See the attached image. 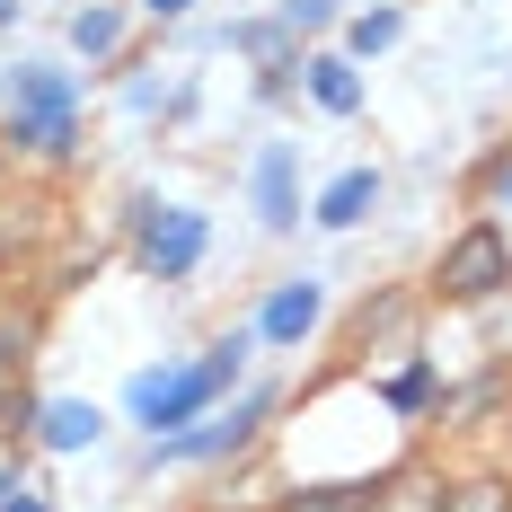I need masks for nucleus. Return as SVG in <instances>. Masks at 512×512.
<instances>
[{
	"label": "nucleus",
	"mask_w": 512,
	"mask_h": 512,
	"mask_svg": "<svg viewBox=\"0 0 512 512\" xmlns=\"http://www.w3.org/2000/svg\"><path fill=\"white\" fill-rule=\"evenodd\" d=\"M204 248H212V221L195 204H159V195L133 204V265H142L151 283H186V274L204 265Z\"/></svg>",
	"instance_id": "obj_4"
},
{
	"label": "nucleus",
	"mask_w": 512,
	"mask_h": 512,
	"mask_svg": "<svg viewBox=\"0 0 512 512\" xmlns=\"http://www.w3.org/2000/svg\"><path fill=\"white\" fill-rule=\"evenodd\" d=\"M71 53L115 62V53H124V9H115V0H80V9H71Z\"/></svg>",
	"instance_id": "obj_12"
},
{
	"label": "nucleus",
	"mask_w": 512,
	"mask_h": 512,
	"mask_svg": "<svg viewBox=\"0 0 512 512\" xmlns=\"http://www.w3.org/2000/svg\"><path fill=\"white\" fill-rule=\"evenodd\" d=\"M380 495V477H354V486H301V495H283L274 512H371Z\"/></svg>",
	"instance_id": "obj_15"
},
{
	"label": "nucleus",
	"mask_w": 512,
	"mask_h": 512,
	"mask_svg": "<svg viewBox=\"0 0 512 512\" xmlns=\"http://www.w3.org/2000/svg\"><path fill=\"white\" fill-rule=\"evenodd\" d=\"M9 486H18V477H0V495H9Z\"/></svg>",
	"instance_id": "obj_23"
},
{
	"label": "nucleus",
	"mask_w": 512,
	"mask_h": 512,
	"mask_svg": "<svg viewBox=\"0 0 512 512\" xmlns=\"http://www.w3.org/2000/svg\"><path fill=\"white\" fill-rule=\"evenodd\" d=\"M442 512H512V486H495V477H477V486H460Z\"/></svg>",
	"instance_id": "obj_19"
},
{
	"label": "nucleus",
	"mask_w": 512,
	"mask_h": 512,
	"mask_svg": "<svg viewBox=\"0 0 512 512\" xmlns=\"http://www.w3.org/2000/svg\"><path fill=\"white\" fill-rule=\"evenodd\" d=\"M248 204H256V230H274V239L301 230V142H256Z\"/></svg>",
	"instance_id": "obj_6"
},
{
	"label": "nucleus",
	"mask_w": 512,
	"mask_h": 512,
	"mask_svg": "<svg viewBox=\"0 0 512 512\" xmlns=\"http://www.w3.org/2000/svg\"><path fill=\"white\" fill-rule=\"evenodd\" d=\"M0 115H9V142L27 159H80V80L62 62H9L0 80Z\"/></svg>",
	"instance_id": "obj_2"
},
{
	"label": "nucleus",
	"mask_w": 512,
	"mask_h": 512,
	"mask_svg": "<svg viewBox=\"0 0 512 512\" xmlns=\"http://www.w3.org/2000/svg\"><path fill=\"white\" fill-rule=\"evenodd\" d=\"M477 204H486V212H512V151H495L486 168H477Z\"/></svg>",
	"instance_id": "obj_17"
},
{
	"label": "nucleus",
	"mask_w": 512,
	"mask_h": 512,
	"mask_svg": "<svg viewBox=\"0 0 512 512\" xmlns=\"http://www.w3.org/2000/svg\"><path fill=\"white\" fill-rule=\"evenodd\" d=\"M0 512H53V504L36 495V486H9V495H0Z\"/></svg>",
	"instance_id": "obj_20"
},
{
	"label": "nucleus",
	"mask_w": 512,
	"mask_h": 512,
	"mask_svg": "<svg viewBox=\"0 0 512 512\" xmlns=\"http://www.w3.org/2000/svg\"><path fill=\"white\" fill-rule=\"evenodd\" d=\"M398 36H407V9H398V0H380V9H354V18H345V53H389Z\"/></svg>",
	"instance_id": "obj_14"
},
{
	"label": "nucleus",
	"mask_w": 512,
	"mask_h": 512,
	"mask_svg": "<svg viewBox=\"0 0 512 512\" xmlns=\"http://www.w3.org/2000/svg\"><path fill=\"white\" fill-rule=\"evenodd\" d=\"M301 89L318 115H362V71H354V53H309L301 62Z\"/></svg>",
	"instance_id": "obj_10"
},
{
	"label": "nucleus",
	"mask_w": 512,
	"mask_h": 512,
	"mask_svg": "<svg viewBox=\"0 0 512 512\" xmlns=\"http://www.w3.org/2000/svg\"><path fill=\"white\" fill-rule=\"evenodd\" d=\"M265 415H274V389L221 398V407L195 415L186 433H151V442H142V468H221V460H239V451H256Z\"/></svg>",
	"instance_id": "obj_3"
},
{
	"label": "nucleus",
	"mask_w": 512,
	"mask_h": 512,
	"mask_svg": "<svg viewBox=\"0 0 512 512\" xmlns=\"http://www.w3.org/2000/svg\"><path fill=\"white\" fill-rule=\"evenodd\" d=\"M380 195H389L380 168H345V177H327V195L309 204V221H318V230H362V221L380 212Z\"/></svg>",
	"instance_id": "obj_9"
},
{
	"label": "nucleus",
	"mask_w": 512,
	"mask_h": 512,
	"mask_svg": "<svg viewBox=\"0 0 512 512\" xmlns=\"http://www.w3.org/2000/svg\"><path fill=\"white\" fill-rule=\"evenodd\" d=\"M27 354H36V309H0V362L27 371Z\"/></svg>",
	"instance_id": "obj_16"
},
{
	"label": "nucleus",
	"mask_w": 512,
	"mask_h": 512,
	"mask_svg": "<svg viewBox=\"0 0 512 512\" xmlns=\"http://www.w3.org/2000/svg\"><path fill=\"white\" fill-rule=\"evenodd\" d=\"M9 18H18V0H0V27H9Z\"/></svg>",
	"instance_id": "obj_22"
},
{
	"label": "nucleus",
	"mask_w": 512,
	"mask_h": 512,
	"mask_svg": "<svg viewBox=\"0 0 512 512\" xmlns=\"http://www.w3.org/2000/svg\"><path fill=\"white\" fill-rule=\"evenodd\" d=\"M318 318H327V283L318 274H283L265 301H256V345H274V354H292V345H309L318 336Z\"/></svg>",
	"instance_id": "obj_7"
},
{
	"label": "nucleus",
	"mask_w": 512,
	"mask_h": 512,
	"mask_svg": "<svg viewBox=\"0 0 512 512\" xmlns=\"http://www.w3.org/2000/svg\"><path fill=\"white\" fill-rule=\"evenodd\" d=\"M106 415L89 407V398H36V424H27V442L36 451H53V460H71V451H98Z\"/></svg>",
	"instance_id": "obj_8"
},
{
	"label": "nucleus",
	"mask_w": 512,
	"mask_h": 512,
	"mask_svg": "<svg viewBox=\"0 0 512 512\" xmlns=\"http://www.w3.org/2000/svg\"><path fill=\"white\" fill-rule=\"evenodd\" d=\"M283 18H292V36H309V27H336V18H354L345 0H283Z\"/></svg>",
	"instance_id": "obj_18"
},
{
	"label": "nucleus",
	"mask_w": 512,
	"mask_h": 512,
	"mask_svg": "<svg viewBox=\"0 0 512 512\" xmlns=\"http://www.w3.org/2000/svg\"><path fill=\"white\" fill-rule=\"evenodd\" d=\"M433 292L451 309H486V301H512V248L495 221H477L468 239H451L442 248V265H433Z\"/></svg>",
	"instance_id": "obj_5"
},
{
	"label": "nucleus",
	"mask_w": 512,
	"mask_h": 512,
	"mask_svg": "<svg viewBox=\"0 0 512 512\" xmlns=\"http://www.w3.org/2000/svg\"><path fill=\"white\" fill-rule=\"evenodd\" d=\"M142 9H151V18H186L195 0H142Z\"/></svg>",
	"instance_id": "obj_21"
},
{
	"label": "nucleus",
	"mask_w": 512,
	"mask_h": 512,
	"mask_svg": "<svg viewBox=\"0 0 512 512\" xmlns=\"http://www.w3.org/2000/svg\"><path fill=\"white\" fill-rule=\"evenodd\" d=\"M248 354H256V327H230V336H212L195 362H151V371H133L124 415L142 424V442H151V433H186L195 415H212L239 380H248Z\"/></svg>",
	"instance_id": "obj_1"
},
{
	"label": "nucleus",
	"mask_w": 512,
	"mask_h": 512,
	"mask_svg": "<svg viewBox=\"0 0 512 512\" xmlns=\"http://www.w3.org/2000/svg\"><path fill=\"white\" fill-rule=\"evenodd\" d=\"M451 504V486H433L424 468H398V477H380V495H371V512H442Z\"/></svg>",
	"instance_id": "obj_13"
},
{
	"label": "nucleus",
	"mask_w": 512,
	"mask_h": 512,
	"mask_svg": "<svg viewBox=\"0 0 512 512\" xmlns=\"http://www.w3.org/2000/svg\"><path fill=\"white\" fill-rule=\"evenodd\" d=\"M433 398H442V362H433V354H415L407 371H389V380H380V407L407 415V424H415V415H433Z\"/></svg>",
	"instance_id": "obj_11"
}]
</instances>
